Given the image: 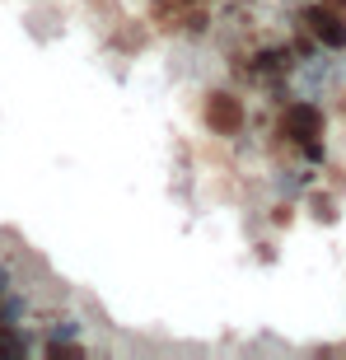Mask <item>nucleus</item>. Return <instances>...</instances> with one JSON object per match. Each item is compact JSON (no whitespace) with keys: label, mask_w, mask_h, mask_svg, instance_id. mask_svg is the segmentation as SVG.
<instances>
[{"label":"nucleus","mask_w":346,"mask_h":360,"mask_svg":"<svg viewBox=\"0 0 346 360\" xmlns=\"http://www.w3.org/2000/svg\"><path fill=\"white\" fill-rule=\"evenodd\" d=\"M323 108L319 98H290V103H281V117H276V136L286 146L300 150V160L305 164H323Z\"/></svg>","instance_id":"f257e3e1"},{"label":"nucleus","mask_w":346,"mask_h":360,"mask_svg":"<svg viewBox=\"0 0 346 360\" xmlns=\"http://www.w3.org/2000/svg\"><path fill=\"white\" fill-rule=\"evenodd\" d=\"M300 24L323 42V52H346V19L333 10V5H323V0H309L305 10H300Z\"/></svg>","instance_id":"f03ea898"},{"label":"nucleus","mask_w":346,"mask_h":360,"mask_svg":"<svg viewBox=\"0 0 346 360\" xmlns=\"http://www.w3.org/2000/svg\"><path fill=\"white\" fill-rule=\"evenodd\" d=\"M201 117H206V127L215 136H239L243 131V103L234 94H211L206 108H201Z\"/></svg>","instance_id":"7ed1b4c3"},{"label":"nucleus","mask_w":346,"mask_h":360,"mask_svg":"<svg viewBox=\"0 0 346 360\" xmlns=\"http://www.w3.org/2000/svg\"><path fill=\"white\" fill-rule=\"evenodd\" d=\"M80 337H84V323L75 319H52L42 328V342H80Z\"/></svg>","instance_id":"20e7f679"},{"label":"nucleus","mask_w":346,"mask_h":360,"mask_svg":"<svg viewBox=\"0 0 346 360\" xmlns=\"http://www.w3.org/2000/svg\"><path fill=\"white\" fill-rule=\"evenodd\" d=\"M323 5H333V10H337V14L346 19V0H323Z\"/></svg>","instance_id":"39448f33"}]
</instances>
